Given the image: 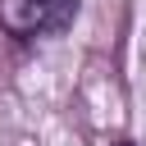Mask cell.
Here are the masks:
<instances>
[{
	"mask_svg": "<svg viewBox=\"0 0 146 146\" xmlns=\"http://www.w3.org/2000/svg\"><path fill=\"white\" fill-rule=\"evenodd\" d=\"M78 18V0H0V27L9 36H50Z\"/></svg>",
	"mask_w": 146,
	"mask_h": 146,
	"instance_id": "cell-1",
	"label": "cell"
}]
</instances>
